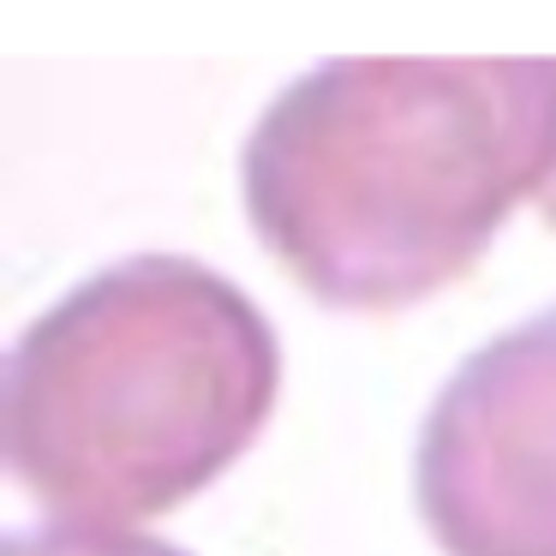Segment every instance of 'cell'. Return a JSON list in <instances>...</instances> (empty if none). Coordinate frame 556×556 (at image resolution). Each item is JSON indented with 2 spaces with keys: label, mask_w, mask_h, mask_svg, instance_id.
Here are the masks:
<instances>
[{
  "label": "cell",
  "mask_w": 556,
  "mask_h": 556,
  "mask_svg": "<svg viewBox=\"0 0 556 556\" xmlns=\"http://www.w3.org/2000/svg\"><path fill=\"white\" fill-rule=\"evenodd\" d=\"M556 174V61H324L240 150L245 222L329 312L455 288Z\"/></svg>",
  "instance_id": "6da1fadb"
},
{
  "label": "cell",
  "mask_w": 556,
  "mask_h": 556,
  "mask_svg": "<svg viewBox=\"0 0 556 556\" xmlns=\"http://www.w3.org/2000/svg\"><path fill=\"white\" fill-rule=\"evenodd\" d=\"M413 503L443 556H556V305L448 371L419 425Z\"/></svg>",
  "instance_id": "3957f363"
},
{
  "label": "cell",
  "mask_w": 556,
  "mask_h": 556,
  "mask_svg": "<svg viewBox=\"0 0 556 556\" xmlns=\"http://www.w3.org/2000/svg\"><path fill=\"white\" fill-rule=\"evenodd\" d=\"M7 556H186L150 532H102V527H37L13 532Z\"/></svg>",
  "instance_id": "277c9868"
},
{
  "label": "cell",
  "mask_w": 556,
  "mask_h": 556,
  "mask_svg": "<svg viewBox=\"0 0 556 556\" xmlns=\"http://www.w3.org/2000/svg\"><path fill=\"white\" fill-rule=\"evenodd\" d=\"M281 395V341L210 264L144 252L30 317L7 359V460L54 527L132 532L210 491Z\"/></svg>",
  "instance_id": "7a4b0ae2"
},
{
  "label": "cell",
  "mask_w": 556,
  "mask_h": 556,
  "mask_svg": "<svg viewBox=\"0 0 556 556\" xmlns=\"http://www.w3.org/2000/svg\"><path fill=\"white\" fill-rule=\"evenodd\" d=\"M539 210H544V222H551V228H556V174H551V180H544V192H539Z\"/></svg>",
  "instance_id": "5b68a950"
}]
</instances>
